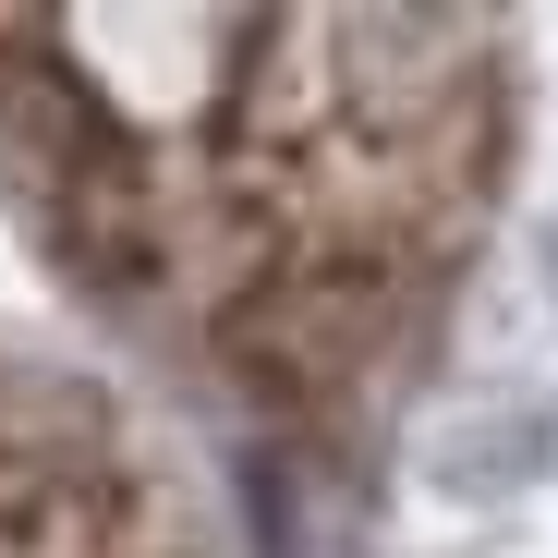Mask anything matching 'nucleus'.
<instances>
[{
	"mask_svg": "<svg viewBox=\"0 0 558 558\" xmlns=\"http://www.w3.org/2000/svg\"><path fill=\"white\" fill-rule=\"evenodd\" d=\"M0 219L85 304H146L182 279V170L49 13H0Z\"/></svg>",
	"mask_w": 558,
	"mask_h": 558,
	"instance_id": "nucleus-2",
	"label": "nucleus"
},
{
	"mask_svg": "<svg viewBox=\"0 0 558 558\" xmlns=\"http://www.w3.org/2000/svg\"><path fill=\"white\" fill-rule=\"evenodd\" d=\"M0 558H231V534L110 377L0 364Z\"/></svg>",
	"mask_w": 558,
	"mask_h": 558,
	"instance_id": "nucleus-3",
	"label": "nucleus"
},
{
	"mask_svg": "<svg viewBox=\"0 0 558 558\" xmlns=\"http://www.w3.org/2000/svg\"><path fill=\"white\" fill-rule=\"evenodd\" d=\"M510 182L486 13H255L182 170V279L219 377L316 449L401 413Z\"/></svg>",
	"mask_w": 558,
	"mask_h": 558,
	"instance_id": "nucleus-1",
	"label": "nucleus"
}]
</instances>
